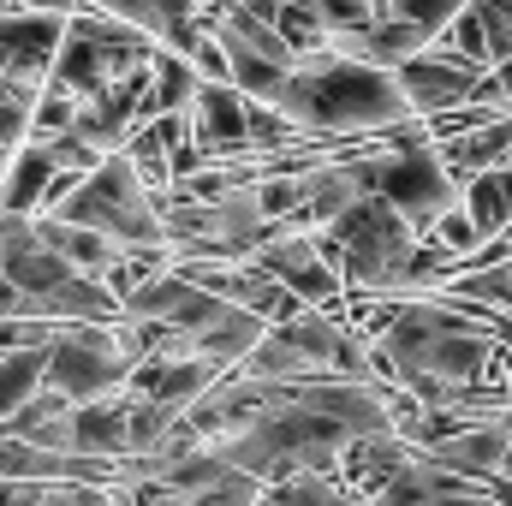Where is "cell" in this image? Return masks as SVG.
I'll return each instance as SVG.
<instances>
[{"instance_id":"6da1fadb","label":"cell","mask_w":512,"mask_h":506,"mask_svg":"<svg viewBox=\"0 0 512 506\" xmlns=\"http://www.w3.org/2000/svg\"><path fill=\"white\" fill-rule=\"evenodd\" d=\"M274 102L292 114V126L304 137H370V131H387L417 114L393 66L340 54L334 42L298 54Z\"/></svg>"},{"instance_id":"7a4b0ae2","label":"cell","mask_w":512,"mask_h":506,"mask_svg":"<svg viewBox=\"0 0 512 506\" xmlns=\"http://www.w3.org/2000/svg\"><path fill=\"white\" fill-rule=\"evenodd\" d=\"M316 233H322V251L340 262L352 292H393V298H405V262H411L423 233L405 221V209L393 197L364 191V197H352Z\"/></svg>"},{"instance_id":"3957f363","label":"cell","mask_w":512,"mask_h":506,"mask_svg":"<svg viewBox=\"0 0 512 506\" xmlns=\"http://www.w3.org/2000/svg\"><path fill=\"white\" fill-rule=\"evenodd\" d=\"M131 358L120 340V316L114 322H60V334L48 340V381L66 399H102V393H126Z\"/></svg>"},{"instance_id":"277c9868","label":"cell","mask_w":512,"mask_h":506,"mask_svg":"<svg viewBox=\"0 0 512 506\" xmlns=\"http://www.w3.org/2000/svg\"><path fill=\"white\" fill-rule=\"evenodd\" d=\"M393 72H399V90L411 96V108L429 120V114H447V108L471 102V90H477V78H483L489 66H477V60H465V54L429 42V48H417L411 60H399Z\"/></svg>"},{"instance_id":"5b68a950","label":"cell","mask_w":512,"mask_h":506,"mask_svg":"<svg viewBox=\"0 0 512 506\" xmlns=\"http://www.w3.org/2000/svg\"><path fill=\"white\" fill-rule=\"evenodd\" d=\"M233 298H221V292H209V286H197V280H185L173 262H161L137 292L126 298V316H143V322H167V328H203V322H215L221 310H227Z\"/></svg>"},{"instance_id":"8992f818","label":"cell","mask_w":512,"mask_h":506,"mask_svg":"<svg viewBox=\"0 0 512 506\" xmlns=\"http://www.w3.org/2000/svg\"><path fill=\"white\" fill-rule=\"evenodd\" d=\"M251 96L227 78H203L191 96V131L203 143V155H245L251 149Z\"/></svg>"},{"instance_id":"52a82bcc","label":"cell","mask_w":512,"mask_h":506,"mask_svg":"<svg viewBox=\"0 0 512 506\" xmlns=\"http://www.w3.org/2000/svg\"><path fill=\"white\" fill-rule=\"evenodd\" d=\"M423 453H435V459H441L447 471H459V477L495 483V477L507 471V453H512V405L501 411V417H477V423L441 435V441L423 447Z\"/></svg>"},{"instance_id":"ba28073f","label":"cell","mask_w":512,"mask_h":506,"mask_svg":"<svg viewBox=\"0 0 512 506\" xmlns=\"http://www.w3.org/2000/svg\"><path fill=\"white\" fill-rule=\"evenodd\" d=\"M227 370H233V364H215V358H197V352H179V358H137L126 387L143 393V399L173 405V411H191Z\"/></svg>"},{"instance_id":"9c48e42d","label":"cell","mask_w":512,"mask_h":506,"mask_svg":"<svg viewBox=\"0 0 512 506\" xmlns=\"http://www.w3.org/2000/svg\"><path fill=\"white\" fill-rule=\"evenodd\" d=\"M72 447L96 453V459H126L131 453V393L72 399Z\"/></svg>"},{"instance_id":"30bf717a","label":"cell","mask_w":512,"mask_h":506,"mask_svg":"<svg viewBox=\"0 0 512 506\" xmlns=\"http://www.w3.org/2000/svg\"><path fill=\"white\" fill-rule=\"evenodd\" d=\"M48 179H54V155L42 137H24L12 143V161H6V179H0V209L12 215H36L48 203Z\"/></svg>"},{"instance_id":"8fae6325","label":"cell","mask_w":512,"mask_h":506,"mask_svg":"<svg viewBox=\"0 0 512 506\" xmlns=\"http://www.w3.org/2000/svg\"><path fill=\"white\" fill-rule=\"evenodd\" d=\"M197 84H203V72L191 66V54H179V48H155V60H149V102H143V120H155V114H167V108H191V96H197ZM137 120V126H143Z\"/></svg>"},{"instance_id":"7c38bea8","label":"cell","mask_w":512,"mask_h":506,"mask_svg":"<svg viewBox=\"0 0 512 506\" xmlns=\"http://www.w3.org/2000/svg\"><path fill=\"white\" fill-rule=\"evenodd\" d=\"M48 381V346H12L0 352V423H12V411H24V399Z\"/></svg>"},{"instance_id":"4fadbf2b","label":"cell","mask_w":512,"mask_h":506,"mask_svg":"<svg viewBox=\"0 0 512 506\" xmlns=\"http://www.w3.org/2000/svg\"><path fill=\"white\" fill-rule=\"evenodd\" d=\"M459 203L471 209V221H477L483 239H501V233L512 227V203H507V191H501V173H495V167L471 173L465 191H459Z\"/></svg>"},{"instance_id":"5bb4252c","label":"cell","mask_w":512,"mask_h":506,"mask_svg":"<svg viewBox=\"0 0 512 506\" xmlns=\"http://www.w3.org/2000/svg\"><path fill=\"white\" fill-rule=\"evenodd\" d=\"M36 78H12V72H0V143L12 149V143H24L30 137V108H36Z\"/></svg>"},{"instance_id":"9a60e30c","label":"cell","mask_w":512,"mask_h":506,"mask_svg":"<svg viewBox=\"0 0 512 506\" xmlns=\"http://www.w3.org/2000/svg\"><path fill=\"white\" fill-rule=\"evenodd\" d=\"M274 24H280V36H286L298 54H310V48L328 42V18H322L310 0H280V6H274Z\"/></svg>"},{"instance_id":"2e32d148","label":"cell","mask_w":512,"mask_h":506,"mask_svg":"<svg viewBox=\"0 0 512 506\" xmlns=\"http://www.w3.org/2000/svg\"><path fill=\"white\" fill-rule=\"evenodd\" d=\"M435 42H441V48H453V54H465V60H477V66H495V60H489V30H483L477 0H465V6L453 12V24H447Z\"/></svg>"},{"instance_id":"e0dca14e","label":"cell","mask_w":512,"mask_h":506,"mask_svg":"<svg viewBox=\"0 0 512 506\" xmlns=\"http://www.w3.org/2000/svg\"><path fill=\"white\" fill-rule=\"evenodd\" d=\"M78 96L66 90V84H54V78H42V90H36V108H30V137H48V131H66L78 120Z\"/></svg>"},{"instance_id":"ac0fdd59","label":"cell","mask_w":512,"mask_h":506,"mask_svg":"<svg viewBox=\"0 0 512 506\" xmlns=\"http://www.w3.org/2000/svg\"><path fill=\"white\" fill-rule=\"evenodd\" d=\"M429 239H441V245L459 256V262H465V256L483 245V233H477V221H471V209H465V203L441 209V215H435V227H429Z\"/></svg>"},{"instance_id":"d6986e66","label":"cell","mask_w":512,"mask_h":506,"mask_svg":"<svg viewBox=\"0 0 512 506\" xmlns=\"http://www.w3.org/2000/svg\"><path fill=\"white\" fill-rule=\"evenodd\" d=\"M465 0H387V12H399V18H411V24H423L429 36H441L447 24H453V12H459Z\"/></svg>"},{"instance_id":"ffe728a7","label":"cell","mask_w":512,"mask_h":506,"mask_svg":"<svg viewBox=\"0 0 512 506\" xmlns=\"http://www.w3.org/2000/svg\"><path fill=\"white\" fill-rule=\"evenodd\" d=\"M24 6H42V12H78L84 0H24Z\"/></svg>"},{"instance_id":"44dd1931","label":"cell","mask_w":512,"mask_h":506,"mask_svg":"<svg viewBox=\"0 0 512 506\" xmlns=\"http://www.w3.org/2000/svg\"><path fill=\"white\" fill-rule=\"evenodd\" d=\"M495 78H501V96L512 102V54H507V60H495Z\"/></svg>"},{"instance_id":"7402d4cb","label":"cell","mask_w":512,"mask_h":506,"mask_svg":"<svg viewBox=\"0 0 512 506\" xmlns=\"http://www.w3.org/2000/svg\"><path fill=\"white\" fill-rule=\"evenodd\" d=\"M6 161H12V149H6V143H0V179H6Z\"/></svg>"}]
</instances>
